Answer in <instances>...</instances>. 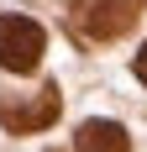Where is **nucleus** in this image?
I'll use <instances>...</instances> for the list:
<instances>
[{"mask_svg":"<svg viewBox=\"0 0 147 152\" xmlns=\"http://www.w3.org/2000/svg\"><path fill=\"white\" fill-rule=\"evenodd\" d=\"M142 5L147 0H68L63 5V21L84 42H116L121 31H132V21L142 16Z\"/></svg>","mask_w":147,"mask_h":152,"instance_id":"f257e3e1","label":"nucleus"},{"mask_svg":"<svg viewBox=\"0 0 147 152\" xmlns=\"http://www.w3.org/2000/svg\"><path fill=\"white\" fill-rule=\"evenodd\" d=\"M63 110V94L58 84H42V89H0V126L16 131V137H26V131H47V126L58 121Z\"/></svg>","mask_w":147,"mask_h":152,"instance_id":"f03ea898","label":"nucleus"},{"mask_svg":"<svg viewBox=\"0 0 147 152\" xmlns=\"http://www.w3.org/2000/svg\"><path fill=\"white\" fill-rule=\"evenodd\" d=\"M47 53V31L32 16H0V68L11 74H37Z\"/></svg>","mask_w":147,"mask_h":152,"instance_id":"7ed1b4c3","label":"nucleus"},{"mask_svg":"<svg viewBox=\"0 0 147 152\" xmlns=\"http://www.w3.org/2000/svg\"><path fill=\"white\" fill-rule=\"evenodd\" d=\"M74 152H132V137L121 121H84L74 137Z\"/></svg>","mask_w":147,"mask_h":152,"instance_id":"20e7f679","label":"nucleus"},{"mask_svg":"<svg viewBox=\"0 0 147 152\" xmlns=\"http://www.w3.org/2000/svg\"><path fill=\"white\" fill-rule=\"evenodd\" d=\"M132 68H137V79L147 84V42H142V53H137V63H132Z\"/></svg>","mask_w":147,"mask_h":152,"instance_id":"39448f33","label":"nucleus"}]
</instances>
